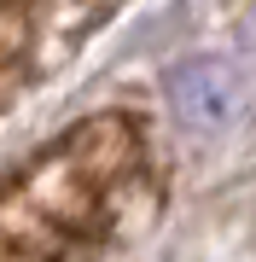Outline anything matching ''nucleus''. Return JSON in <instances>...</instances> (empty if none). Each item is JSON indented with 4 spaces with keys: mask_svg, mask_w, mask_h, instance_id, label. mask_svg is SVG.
Returning <instances> with one entry per match:
<instances>
[{
    "mask_svg": "<svg viewBox=\"0 0 256 262\" xmlns=\"http://www.w3.org/2000/svg\"><path fill=\"white\" fill-rule=\"evenodd\" d=\"M157 210L140 122L87 117L0 187V262H87Z\"/></svg>",
    "mask_w": 256,
    "mask_h": 262,
    "instance_id": "1",
    "label": "nucleus"
},
{
    "mask_svg": "<svg viewBox=\"0 0 256 262\" xmlns=\"http://www.w3.org/2000/svg\"><path fill=\"white\" fill-rule=\"evenodd\" d=\"M18 6L29 12V29H35V70L47 76L87 29H99L111 18L117 0H18Z\"/></svg>",
    "mask_w": 256,
    "mask_h": 262,
    "instance_id": "3",
    "label": "nucleus"
},
{
    "mask_svg": "<svg viewBox=\"0 0 256 262\" xmlns=\"http://www.w3.org/2000/svg\"><path fill=\"white\" fill-rule=\"evenodd\" d=\"M169 105H175V117L187 128L216 134V128H227L239 117L245 94H239V76L221 58H187V64L169 70Z\"/></svg>",
    "mask_w": 256,
    "mask_h": 262,
    "instance_id": "2",
    "label": "nucleus"
}]
</instances>
